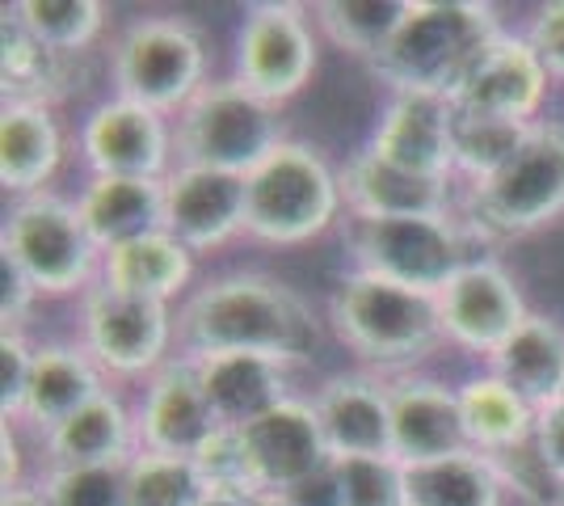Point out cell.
<instances>
[{
	"instance_id": "obj_1",
	"label": "cell",
	"mask_w": 564,
	"mask_h": 506,
	"mask_svg": "<svg viewBox=\"0 0 564 506\" xmlns=\"http://www.w3.org/2000/svg\"><path fill=\"white\" fill-rule=\"evenodd\" d=\"M325 342V313H316L300 288L258 266L203 274L177 304V351L186 359L265 355L286 367H312Z\"/></svg>"
},
{
	"instance_id": "obj_2",
	"label": "cell",
	"mask_w": 564,
	"mask_h": 506,
	"mask_svg": "<svg viewBox=\"0 0 564 506\" xmlns=\"http://www.w3.org/2000/svg\"><path fill=\"white\" fill-rule=\"evenodd\" d=\"M329 342L350 355V367L397 380L409 372H430L447 355V334L438 316V295L400 288L367 270H341L325 291Z\"/></svg>"
},
{
	"instance_id": "obj_3",
	"label": "cell",
	"mask_w": 564,
	"mask_h": 506,
	"mask_svg": "<svg viewBox=\"0 0 564 506\" xmlns=\"http://www.w3.org/2000/svg\"><path fill=\"white\" fill-rule=\"evenodd\" d=\"M501 30H510L501 9L485 0H409L404 22L367 76L379 94L455 97Z\"/></svg>"
},
{
	"instance_id": "obj_4",
	"label": "cell",
	"mask_w": 564,
	"mask_h": 506,
	"mask_svg": "<svg viewBox=\"0 0 564 506\" xmlns=\"http://www.w3.org/2000/svg\"><path fill=\"white\" fill-rule=\"evenodd\" d=\"M101 55L110 94L140 101L165 119H177L215 80L212 34L194 18L169 9H148L118 22Z\"/></svg>"
},
{
	"instance_id": "obj_5",
	"label": "cell",
	"mask_w": 564,
	"mask_h": 506,
	"mask_svg": "<svg viewBox=\"0 0 564 506\" xmlns=\"http://www.w3.org/2000/svg\"><path fill=\"white\" fill-rule=\"evenodd\" d=\"M245 241L265 249H304L337 237L346 224L341 161L312 140L286 136L249 177Z\"/></svg>"
},
{
	"instance_id": "obj_6",
	"label": "cell",
	"mask_w": 564,
	"mask_h": 506,
	"mask_svg": "<svg viewBox=\"0 0 564 506\" xmlns=\"http://www.w3.org/2000/svg\"><path fill=\"white\" fill-rule=\"evenodd\" d=\"M485 249L540 237L564 219V119H540L489 182L459 198Z\"/></svg>"
},
{
	"instance_id": "obj_7",
	"label": "cell",
	"mask_w": 564,
	"mask_h": 506,
	"mask_svg": "<svg viewBox=\"0 0 564 506\" xmlns=\"http://www.w3.org/2000/svg\"><path fill=\"white\" fill-rule=\"evenodd\" d=\"M341 254L350 270H367L400 288L438 295L451 279L485 249V241L471 233L464 212L455 216H392V219H367L346 216L341 233Z\"/></svg>"
},
{
	"instance_id": "obj_8",
	"label": "cell",
	"mask_w": 564,
	"mask_h": 506,
	"mask_svg": "<svg viewBox=\"0 0 564 506\" xmlns=\"http://www.w3.org/2000/svg\"><path fill=\"white\" fill-rule=\"evenodd\" d=\"M0 254L22 266L43 304H76L101 279V249L76 212V198L64 191L9 198L0 219Z\"/></svg>"
},
{
	"instance_id": "obj_9",
	"label": "cell",
	"mask_w": 564,
	"mask_h": 506,
	"mask_svg": "<svg viewBox=\"0 0 564 506\" xmlns=\"http://www.w3.org/2000/svg\"><path fill=\"white\" fill-rule=\"evenodd\" d=\"M177 161L249 177L291 136L286 110L270 106L232 73L215 76L203 94L173 119Z\"/></svg>"
},
{
	"instance_id": "obj_10",
	"label": "cell",
	"mask_w": 564,
	"mask_h": 506,
	"mask_svg": "<svg viewBox=\"0 0 564 506\" xmlns=\"http://www.w3.org/2000/svg\"><path fill=\"white\" fill-rule=\"evenodd\" d=\"M72 337L89 351V359L118 388H140L165 363L182 355L177 351V309L127 295L106 283H97L76 300Z\"/></svg>"
},
{
	"instance_id": "obj_11",
	"label": "cell",
	"mask_w": 564,
	"mask_h": 506,
	"mask_svg": "<svg viewBox=\"0 0 564 506\" xmlns=\"http://www.w3.org/2000/svg\"><path fill=\"white\" fill-rule=\"evenodd\" d=\"M321 60H325V39L316 30L312 4L258 0L236 25L232 76L279 110L300 101L316 85Z\"/></svg>"
},
{
	"instance_id": "obj_12",
	"label": "cell",
	"mask_w": 564,
	"mask_h": 506,
	"mask_svg": "<svg viewBox=\"0 0 564 506\" xmlns=\"http://www.w3.org/2000/svg\"><path fill=\"white\" fill-rule=\"evenodd\" d=\"M76 165L80 177H152L165 182L177 165L173 119L140 101L101 94L76 119Z\"/></svg>"
},
{
	"instance_id": "obj_13",
	"label": "cell",
	"mask_w": 564,
	"mask_h": 506,
	"mask_svg": "<svg viewBox=\"0 0 564 506\" xmlns=\"http://www.w3.org/2000/svg\"><path fill=\"white\" fill-rule=\"evenodd\" d=\"M527 313H531L527 291L514 279V270L494 254L471 258L438 291V316H443L447 346L476 367L494 359L497 346L527 321Z\"/></svg>"
},
{
	"instance_id": "obj_14",
	"label": "cell",
	"mask_w": 564,
	"mask_h": 506,
	"mask_svg": "<svg viewBox=\"0 0 564 506\" xmlns=\"http://www.w3.org/2000/svg\"><path fill=\"white\" fill-rule=\"evenodd\" d=\"M556 94V80L543 68L535 47L527 43L522 30H501L476 68L464 76L455 89L451 106L459 115H480V119H506V122H531L547 119V106Z\"/></svg>"
},
{
	"instance_id": "obj_15",
	"label": "cell",
	"mask_w": 564,
	"mask_h": 506,
	"mask_svg": "<svg viewBox=\"0 0 564 506\" xmlns=\"http://www.w3.org/2000/svg\"><path fill=\"white\" fill-rule=\"evenodd\" d=\"M249 224V182L207 165H173L165 177V228L203 262L236 241Z\"/></svg>"
},
{
	"instance_id": "obj_16",
	"label": "cell",
	"mask_w": 564,
	"mask_h": 506,
	"mask_svg": "<svg viewBox=\"0 0 564 506\" xmlns=\"http://www.w3.org/2000/svg\"><path fill=\"white\" fill-rule=\"evenodd\" d=\"M76 161V122L59 106L9 97L0 101V191L9 198L59 191V173Z\"/></svg>"
},
{
	"instance_id": "obj_17",
	"label": "cell",
	"mask_w": 564,
	"mask_h": 506,
	"mask_svg": "<svg viewBox=\"0 0 564 506\" xmlns=\"http://www.w3.org/2000/svg\"><path fill=\"white\" fill-rule=\"evenodd\" d=\"M367 148L388 165L455 182V106L443 94H383Z\"/></svg>"
},
{
	"instance_id": "obj_18",
	"label": "cell",
	"mask_w": 564,
	"mask_h": 506,
	"mask_svg": "<svg viewBox=\"0 0 564 506\" xmlns=\"http://www.w3.org/2000/svg\"><path fill=\"white\" fill-rule=\"evenodd\" d=\"M333 460L392 456V392L383 376L341 367L307 388Z\"/></svg>"
},
{
	"instance_id": "obj_19",
	"label": "cell",
	"mask_w": 564,
	"mask_h": 506,
	"mask_svg": "<svg viewBox=\"0 0 564 506\" xmlns=\"http://www.w3.org/2000/svg\"><path fill=\"white\" fill-rule=\"evenodd\" d=\"M135 406V434L140 452H165V456H194L215 434V413L207 406V392L198 380L194 359L177 355L165 363L152 380L131 388Z\"/></svg>"
},
{
	"instance_id": "obj_20",
	"label": "cell",
	"mask_w": 564,
	"mask_h": 506,
	"mask_svg": "<svg viewBox=\"0 0 564 506\" xmlns=\"http://www.w3.org/2000/svg\"><path fill=\"white\" fill-rule=\"evenodd\" d=\"M245 452H249V469L261 494H286L291 485L304 477L329 469V443L321 431V418L312 410V397L295 392L270 413L253 418L249 427H240Z\"/></svg>"
},
{
	"instance_id": "obj_21",
	"label": "cell",
	"mask_w": 564,
	"mask_h": 506,
	"mask_svg": "<svg viewBox=\"0 0 564 506\" xmlns=\"http://www.w3.org/2000/svg\"><path fill=\"white\" fill-rule=\"evenodd\" d=\"M392 392V456L400 464H425L468 452L459 385L443 372H409L388 380Z\"/></svg>"
},
{
	"instance_id": "obj_22",
	"label": "cell",
	"mask_w": 564,
	"mask_h": 506,
	"mask_svg": "<svg viewBox=\"0 0 564 506\" xmlns=\"http://www.w3.org/2000/svg\"><path fill=\"white\" fill-rule=\"evenodd\" d=\"M341 198L346 216L392 219V216H455L459 212V182L422 177L400 165H388L367 144L341 157Z\"/></svg>"
},
{
	"instance_id": "obj_23",
	"label": "cell",
	"mask_w": 564,
	"mask_h": 506,
	"mask_svg": "<svg viewBox=\"0 0 564 506\" xmlns=\"http://www.w3.org/2000/svg\"><path fill=\"white\" fill-rule=\"evenodd\" d=\"M140 452L131 388H106L39 439V469H127Z\"/></svg>"
},
{
	"instance_id": "obj_24",
	"label": "cell",
	"mask_w": 564,
	"mask_h": 506,
	"mask_svg": "<svg viewBox=\"0 0 564 506\" xmlns=\"http://www.w3.org/2000/svg\"><path fill=\"white\" fill-rule=\"evenodd\" d=\"M106 388L115 385L106 380V372L89 359V351L76 337H43L34 351V372H30L18 427L39 443L76 410H85L94 397H101Z\"/></svg>"
},
{
	"instance_id": "obj_25",
	"label": "cell",
	"mask_w": 564,
	"mask_h": 506,
	"mask_svg": "<svg viewBox=\"0 0 564 506\" xmlns=\"http://www.w3.org/2000/svg\"><path fill=\"white\" fill-rule=\"evenodd\" d=\"M198 279H203L198 274V258L169 228H156V233L135 237V241H122L115 249H106L97 283L177 309L189 291H194Z\"/></svg>"
},
{
	"instance_id": "obj_26",
	"label": "cell",
	"mask_w": 564,
	"mask_h": 506,
	"mask_svg": "<svg viewBox=\"0 0 564 506\" xmlns=\"http://www.w3.org/2000/svg\"><path fill=\"white\" fill-rule=\"evenodd\" d=\"M194 367H198L215 422L236 427V431L300 392L295 367L265 359V355H207V359H194Z\"/></svg>"
},
{
	"instance_id": "obj_27",
	"label": "cell",
	"mask_w": 564,
	"mask_h": 506,
	"mask_svg": "<svg viewBox=\"0 0 564 506\" xmlns=\"http://www.w3.org/2000/svg\"><path fill=\"white\" fill-rule=\"evenodd\" d=\"M72 198L101 254L165 228V182L152 177H80Z\"/></svg>"
},
{
	"instance_id": "obj_28",
	"label": "cell",
	"mask_w": 564,
	"mask_h": 506,
	"mask_svg": "<svg viewBox=\"0 0 564 506\" xmlns=\"http://www.w3.org/2000/svg\"><path fill=\"white\" fill-rule=\"evenodd\" d=\"M480 367L501 376L535 410L556 401V397H564V321L556 313L531 309L527 321L497 346L494 359L480 363Z\"/></svg>"
},
{
	"instance_id": "obj_29",
	"label": "cell",
	"mask_w": 564,
	"mask_h": 506,
	"mask_svg": "<svg viewBox=\"0 0 564 506\" xmlns=\"http://www.w3.org/2000/svg\"><path fill=\"white\" fill-rule=\"evenodd\" d=\"M455 385H459V410H464L468 448L485 452V456H501L510 448L531 443L535 406L522 392H514L501 376H494L489 367H471Z\"/></svg>"
},
{
	"instance_id": "obj_30",
	"label": "cell",
	"mask_w": 564,
	"mask_h": 506,
	"mask_svg": "<svg viewBox=\"0 0 564 506\" xmlns=\"http://www.w3.org/2000/svg\"><path fill=\"white\" fill-rule=\"evenodd\" d=\"M4 9L39 47L64 60H89L115 34V13L101 0H13Z\"/></svg>"
},
{
	"instance_id": "obj_31",
	"label": "cell",
	"mask_w": 564,
	"mask_h": 506,
	"mask_svg": "<svg viewBox=\"0 0 564 506\" xmlns=\"http://www.w3.org/2000/svg\"><path fill=\"white\" fill-rule=\"evenodd\" d=\"M404 13H409V0H316L312 4V18H316L325 47L362 68H371L388 51Z\"/></svg>"
},
{
	"instance_id": "obj_32",
	"label": "cell",
	"mask_w": 564,
	"mask_h": 506,
	"mask_svg": "<svg viewBox=\"0 0 564 506\" xmlns=\"http://www.w3.org/2000/svg\"><path fill=\"white\" fill-rule=\"evenodd\" d=\"M409 469V506H506L510 494L485 452H455Z\"/></svg>"
},
{
	"instance_id": "obj_33",
	"label": "cell",
	"mask_w": 564,
	"mask_h": 506,
	"mask_svg": "<svg viewBox=\"0 0 564 506\" xmlns=\"http://www.w3.org/2000/svg\"><path fill=\"white\" fill-rule=\"evenodd\" d=\"M531 127L506 119H480V115H459L455 110V182H459V191H471V186L489 182L497 169L514 157Z\"/></svg>"
},
{
	"instance_id": "obj_34",
	"label": "cell",
	"mask_w": 564,
	"mask_h": 506,
	"mask_svg": "<svg viewBox=\"0 0 564 506\" xmlns=\"http://www.w3.org/2000/svg\"><path fill=\"white\" fill-rule=\"evenodd\" d=\"M207 482L194 456L135 452L127 464V503L131 506H198Z\"/></svg>"
},
{
	"instance_id": "obj_35",
	"label": "cell",
	"mask_w": 564,
	"mask_h": 506,
	"mask_svg": "<svg viewBox=\"0 0 564 506\" xmlns=\"http://www.w3.org/2000/svg\"><path fill=\"white\" fill-rule=\"evenodd\" d=\"M341 506H409V469L397 456L333 460Z\"/></svg>"
},
{
	"instance_id": "obj_36",
	"label": "cell",
	"mask_w": 564,
	"mask_h": 506,
	"mask_svg": "<svg viewBox=\"0 0 564 506\" xmlns=\"http://www.w3.org/2000/svg\"><path fill=\"white\" fill-rule=\"evenodd\" d=\"M51 506H131L127 469H39Z\"/></svg>"
},
{
	"instance_id": "obj_37",
	"label": "cell",
	"mask_w": 564,
	"mask_h": 506,
	"mask_svg": "<svg viewBox=\"0 0 564 506\" xmlns=\"http://www.w3.org/2000/svg\"><path fill=\"white\" fill-rule=\"evenodd\" d=\"M497 469V477L506 485V494L522 506H556L561 503V477L543 464V456L535 452V443L510 448L501 456H489Z\"/></svg>"
},
{
	"instance_id": "obj_38",
	"label": "cell",
	"mask_w": 564,
	"mask_h": 506,
	"mask_svg": "<svg viewBox=\"0 0 564 506\" xmlns=\"http://www.w3.org/2000/svg\"><path fill=\"white\" fill-rule=\"evenodd\" d=\"M194 464L203 473L207 489H240V494H258L261 489L253 482V469H249V452H245V439L236 427H215V434L194 452Z\"/></svg>"
},
{
	"instance_id": "obj_39",
	"label": "cell",
	"mask_w": 564,
	"mask_h": 506,
	"mask_svg": "<svg viewBox=\"0 0 564 506\" xmlns=\"http://www.w3.org/2000/svg\"><path fill=\"white\" fill-rule=\"evenodd\" d=\"M34 351H39V337L0 330V422H18V413H22L30 372H34Z\"/></svg>"
},
{
	"instance_id": "obj_40",
	"label": "cell",
	"mask_w": 564,
	"mask_h": 506,
	"mask_svg": "<svg viewBox=\"0 0 564 506\" xmlns=\"http://www.w3.org/2000/svg\"><path fill=\"white\" fill-rule=\"evenodd\" d=\"M527 34V43L535 47V55L543 60V68L552 73L556 89H564V0H547L535 4L531 18L518 25Z\"/></svg>"
},
{
	"instance_id": "obj_41",
	"label": "cell",
	"mask_w": 564,
	"mask_h": 506,
	"mask_svg": "<svg viewBox=\"0 0 564 506\" xmlns=\"http://www.w3.org/2000/svg\"><path fill=\"white\" fill-rule=\"evenodd\" d=\"M39 304H43V295H39L34 283L22 274V266L0 254V330H9V334H30Z\"/></svg>"
},
{
	"instance_id": "obj_42",
	"label": "cell",
	"mask_w": 564,
	"mask_h": 506,
	"mask_svg": "<svg viewBox=\"0 0 564 506\" xmlns=\"http://www.w3.org/2000/svg\"><path fill=\"white\" fill-rule=\"evenodd\" d=\"M535 452L543 456V464L564 482V397L547 401L535 410V434H531Z\"/></svg>"
},
{
	"instance_id": "obj_43",
	"label": "cell",
	"mask_w": 564,
	"mask_h": 506,
	"mask_svg": "<svg viewBox=\"0 0 564 506\" xmlns=\"http://www.w3.org/2000/svg\"><path fill=\"white\" fill-rule=\"evenodd\" d=\"M286 506H341V482H337V469H321L304 477L300 485H291L286 494H279Z\"/></svg>"
},
{
	"instance_id": "obj_44",
	"label": "cell",
	"mask_w": 564,
	"mask_h": 506,
	"mask_svg": "<svg viewBox=\"0 0 564 506\" xmlns=\"http://www.w3.org/2000/svg\"><path fill=\"white\" fill-rule=\"evenodd\" d=\"M0 506H51V498L47 489H43V482L34 477V482L13 485V489H0Z\"/></svg>"
},
{
	"instance_id": "obj_45",
	"label": "cell",
	"mask_w": 564,
	"mask_h": 506,
	"mask_svg": "<svg viewBox=\"0 0 564 506\" xmlns=\"http://www.w3.org/2000/svg\"><path fill=\"white\" fill-rule=\"evenodd\" d=\"M198 506H261L258 494H240V489H207Z\"/></svg>"
},
{
	"instance_id": "obj_46",
	"label": "cell",
	"mask_w": 564,
	"mask_h": 506,
	"mask_svg": "<svg viewBox=\"0 0 564 506\" xmlns=\"http://www.w3.org/2000/svg\"><path fill=\"white\" fill-rule=\"evenodd\" d=\"M261 506H286V503H282L279 494H261Z\"/></svg>"
},
{
	"instance_id": "obj_47",
	"label": "cell",
	"mask_w": 564,
	"mask_h": 506,
	"mask_svg": "<svg viewBox=\"0 0 564 506\" xmlns=\"http://www.w3.org/2000/svg\"><path fill=\"white\" fill-rule=\"evenodd\" d=\"M556 506H564V482H561V503H556Z\"/></svg>"
}]
</instances>
